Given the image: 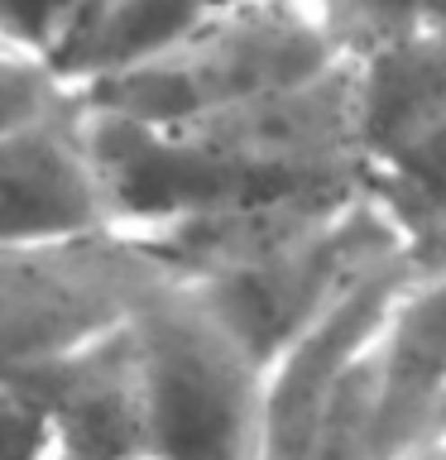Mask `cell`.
I'll use <instances>...</instances> for the list:
<instances>
[{
	"label": "cell",
	"mask_w": 446,
	"mask_h": 460,
	"mask_svg": "<svg viewBox=\"0 0 446 460\" xmlns=\"http://www.w3.org/2000/svg\"><path fill=\"white\" fill-rule=\"evenodd\" d=\"M149 269L120 230L0 250V374L120 326Z\"/></svg>",
	"instance_id": "8992f818"
},
{
	"label": "cell",
	"mask_w": 446,
	"mask_h": 460,
	"mask_svg": "<svg viewBox=\"0 0 446 460\" xmlns=\"http://www.w3.org/2000/svg\"><path fill=\"white\" fill-rule=\"evenodd\" d=\"M115 230L82 101L0 129V250Z\"/></svg>",
	"instance_id": "52a82bcc"
},
{
	"label": "cell",
	"mask_w": 446,
	"mask_h": 460,
	"mask_svg": "<svg viewBox=\"0 0 446 460\" xmlns=\"http://www.w3.org/2000/svg\"><path fill=\"white\" fill-rule=\"evenodd\" d=\"M403 460H446V441L442 446H427V451H413V456H403Z\"/></svg>",
	"instance_id": "9a60e30c"
},
{
	"label": "cell",
	"mask_w": 446,
	"mask_h": 460,
	"mask_svg": "<svg viewBox=\"0 0 446 460\" xmlns=\"http://www.w3.org/2000/svg\"><path fill=\"white\" fill-rule=\"evenodd\" d=\"M14 379L49 412L58 460H144V374L129 316Z\"/></svg>",
	"instance_id": "9c48e42d"
},
{
	"label": "cell",
	"mask_w": 446,
	"mask_h": 460,
	"mask_svg": "<svg viewBox=\"0 0 446 460\" xmlns=\"http://www.w3.org/2000/svg\"><path fill=\"white\" fill-rule=\"evenodd\" d=\"M245 0H106L96 24L67 58V82H92L101 72H115L135 58L164 49V43L211 24L216 14L236 10Z\"/></svg>",
	"instance_id": "30bf717a"
},
{
	"label": "cell",
	"mask_w": 446,
	"mask_h": 460,
	"mask_svg": "<svg viewBox=\"0 0 446 460\" xmlns=\"http://www.w3.org/2000/svg\"><path fill=\"white\" fill-rule=\"evenodd\" d=\"M403 259L394 226L370 197H351L298 221L293 230L259 244L236 269L192 283L216 307V316L269 365L283 345L345 302L365 279Z\"/></svg>",
	"instance_id": "5b68a950"
},
{
	"label": "cell",
	"mask_w": 446,
	"mask_h": 460,
	"mask_svg": "<svg viewBox=\"0 0 446 460\" xmlns=\"http://www.w3.org/2000/svg\"><path fill=\"white\" fill-rule=\"evenodd\" d=\"M345 58L384 39L446 43V0H326Z\"/></svg>",
	"instance_id": "8fae6325"
},
{
	"label": "cell",
	"mask_w": 446,
	"mask_h": 460,
	"mask_svg": "<svg viewBox=\"0 0 446 460\" xmlns=\"http://www.w3.org/2000/svg\"><path fill=\"white\" fill-rule=\"evenodd\" d=\"M101 10L106 0H0V39L67 67L72 49L86 39Z\"/></svg>",
	"instance_id": "7c38bea8"
},
{
	"label": "cell",
	"mask_w": 446,
	"mask_h": 460,
	"mask_svg": "<svg viewBox=\"0 0 446 460\" xmlns=\"http://www.w3.org/2000/svg\"><path fill=\"white\" fill-rule=\"evenodd\" d=\"M129 331L144 374V460H259L264 365L211 302L149 269Z\"/></svg>",
	"instance_id": "3957f363"
},
{
	"label": "cell",
	"mask_w": 446,
	"mask_h": 460,
	"mask_svg": "<svg viewBox=\"0 0 446 460\" xmlns=\"http://www.w3.org/2000/svg\"><path fill=\"white\" fill-rule=\"evenodd\" d=\"M365 369L379 460H403L446 441V269H413L374 331Z\"/></svg>",
	"instance_id": "ba28073f"
},
{
	"label": "cell",
	"mask_w": 446,
	"mask_h": 460,
	"mask_svg": "<svg viewBox=\"0 0 446 460\" xmlns=\"http://www.w3.org/2000/svg\"><path fill=\"white\" fill-rule=\"evenodd\" d=\"M115 230L221 221L273 207L365 197L355 67L183 125L82 111Z\"/></svg>",
	"instance_id": "6da1fadb"
},
{
	"label": "cell",
	"mask_w": 446,
	"mask_h": 460,
	"mask_svg": "<svg viewBox=\"0 0 446 460\" xmlns=\"http://www.w3.org/2000/svg\"><path fill=\"white\" fill-rule=\"evenodd\" d=\"M0 460H58L49 412L14 374H0Z\"/></svg>",
	"instance_id": "5bb4252c"
},
{
	"label": "cell",
	"mask_w": 446,
	"mask_h": 460,
	"mask_svg": "<svg viewBox=\"0 0 446 460\" xmlns=\"http://www.w3.org/2000/svg\"><path fill=\"white\" fill-rule=\"evenodd\" d=\"M341 63L326 0H245L135 63L77 82V101L135 125H183L308 86Z\"/></svg>",
	"instance_id": "7a4b0ae2"
},
{
	"label": "cell",
	"mask_w": 446,
	"mask_h": 460,
	"mask_svg": "<svg viewBox=\"0 0 446 460\" xmlns=\"http://www.w3.org/2000/svg\"><path fill=\"white\" fill-rule=\"evenodd\" d=\"M365 197L423 273L446 269V43L384 39L351 53Z\"/></svg>",
	"instance_id": "277c9868"
},
{
	"label": "cell",
	"mask_w": 446,
	"mask_h": 460,
	"mask_svg": "<svg viewBox=\"0 0 446 460\" xmlns=\"http://www.w3.org/2000/svg\"><path fill=\"white\" fill-rule=\"evenodd\" d=\"M67 106H77V86L63 77V67L0 39V129L43 120V115H58Z\"/></svg>",
	"instance_id": "4fadbf2b"
}]
</instances>
